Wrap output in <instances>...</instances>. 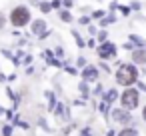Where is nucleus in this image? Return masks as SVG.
I'll return each mask as SVG.
<instances>
[{
  "instance_id": "obj_1",
  "label": "nucleus",
  "mask_w": 146,
  "mask_h": 136,
  "mask_svg": "<svg viewBox=\"0 0 146 136\" xmlns=\"http://www.w3.org/2000/svg\"><path fill=\"white\" fill-rule=\"evenodd\" d=\"M136 76H138L136 68H134V66H128V64H124V66L116 72V80H118V84H124V86L136 82Z\"/></svg>"
},
{
  "instance_id": "obj_2",
  "label": "nucleus",
  "mask_w": 146,
  "mask_h": 136,
  "mask_svg": "<svg viewBox=\"0 0 146 136\" xmlns=\"http://www.w3.org/2000/svg\"><path fill=\"white\" fill-rule=\"evenodd\" d=\"M28 20H30V12L24 6H18L10 12V22L14 26H24V24H28Z\"/></svg>"
},
{
  "instance_id": "obj_3",
  "label": "nucleus",
  "mask_w": 146,
  "mask_h": 136,
  "mask_svg": "<svg viewBox=\"0 0 146 136\" xmlns=\"http://www.w3.org/2000/svg\"><path fill=\"white\" fill-rule=\"evenodd\" d=\"M122 104H124L126 108H136V106H138V92L132 90V88H128V90L122 94Z\"/></svg>"
},
{
  "instance_id": "obj_4",
  "label": "nucleus",
  "mask_w": 146,
  "mask_h": 136,
  "mask_svg": "<svg viewBox=\"0 0 146 136\" xmlns=\"http://www.w3.org/2000/svg\"><path fill=\"white\" fill-rule=\"evenodd\" d=\"M98 52H100V56H102V58L112 56V54H114V46H112V44H104V46H100V50H98Z\"/></svg>"
},
{
  "instance_id": "obj_5",
  "label": "nucleus",
  "mask_w": 146,
  "mask_h": 136,
  "mask_svg": "<svg viewBox=\"0 0 146 136\" xmlns=\"http://www.w3.org/2000/svg\"><path fill=\"white\" fill-rule=\"evenodd\" d=\"M112 114H114V120H118V122H128L130 120V116L126 112H122V110H114Z\"/></svg>"
},
{
  "instance_id": "obj_6",
  "label": "nucleus",
  "mask_w": 146,
  "mask_h": 136,
  "mask_svg": "<svg viewBox=\"0 0 146 136\" xmlns=\"http://www.w3.org/2000/svg\"><path fill=\"white\" fill-rule=\"evenodd\" d=\"M132 60L134 62H146V52L144 50H134L132 52Z\"/></svg>"
},
{
  "instance_id": "obj_7",
  "label": "nucleus",
  "mask_w": 146,
  "mask_h": 136,
  "mask_svg": "<svg viewBox=\"0 0 146 136\" xmlns=\"http://www.w3.org/2000/svg\"><path fill=\"white\" fill-rule=\"evenodd\" d=\"M118 136H138V134H136V130H132V128H126V130H122Z\"/></svg>"
},
{
  "instance_id": "obj_8",
  "label": "nucleus",
  "mask_w": 146,
  "mask_h": 136,
  "mask_svg": "<svg viewBox=\"0 0 146 136\" xmlns=\"http://www.w3.org/2000/svg\"><path fill=\"white\" fill-rule=\"evenodd\" d=\"M94 76H96L94 70H86V78H94Z\"/></svg>"
},
{
  "instance_id": "obj_9",
  "label": "nucleus",
  "mask_w": 146,
  "mask_h": 136,
  "mask_svg": "<svg viewBox=\"0 0 146 136\" xmlns=\"http://www.w3.org/2000/svg\"><path fill=\"white\" fill-rule=\"evenodd\" d=\"M4 24V20H2V14H0V26H2Z\"/></svg>"
},
{
  "instance_id": "obj_10",
  "label": "nucleus",
  "mask_w": 146,
  "mask_h": 136,
  "mask_svg": "<svg viewBox=\"0 0 146 136\" xmlns=\"http://www.w3.org/2000/svg\"><path fill=\"white\" fill-rule=\"evenodd\" d=\"M144 120H146V106H144Z\"/></svg>"
}]
</instances>
